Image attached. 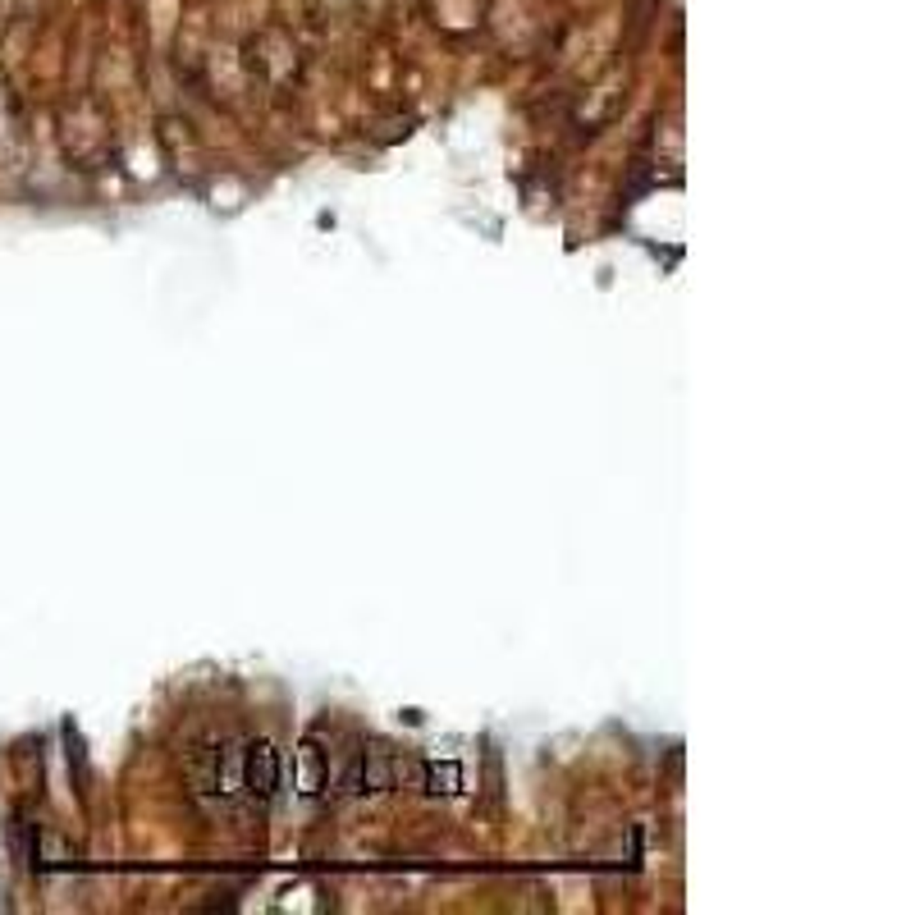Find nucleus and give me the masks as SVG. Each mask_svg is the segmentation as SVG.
Masks as SVG:
<instances>
[{
    "label": "nucleus",
    "instance_id": "1",
    "mask_svg": "<svg viewBox=\"0 0 915 915\" xmlns=\"http://www.w3.org/2000/svg\"><path fill=\"white\" fill-rule=\"evenodd\" d=\"M238 787H243L252 801H270V792L279 787V751H275L270 742H252V746L243 751Z\"/></svg>",
    "mask_w": 915,
    "mask_h": 915
},
{
    "label": "nucleus",
    "instance_id": "2",
    "mask_svg": "<svg viewBox=\"0 0 915 915\" xmlns=\"http://www.w3.org/2000/svg\"><path fill=\"white\" fill-rule=\"evenodd\" d=\"M453 783H458V764L431 769V792H453Z\"/></svg>",
    "mask_w": 915,
    "mask_h": 915
}]
</instances>
